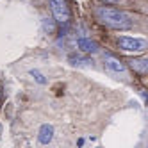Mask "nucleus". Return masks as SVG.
<instances>
[{
  "label": "nucleus",
  "mask_w": 148,
  "mask_h": 148,
  "mask_svg": "<svg viewBox=\"0 0 148 148\" xmlns=\"http://www.w3.org/2000/svg\"><path fill=\"white\" fill-rule=\"evenodd\" d=\"M105 68H107L111 73H116V75H123V73L127 71L123 62L120 59L112 57V56H105Z\"/></svg>",
  "instance_id": "4"
},
{
  "label": "nucleus",
  "mask_w": 148,
  "mask_h": 148,
  "mask_svg": "<svg viewBox=\"0 0 148 148\" xmlns=\"http://www.w3.org/2000/svg\"><path fill=\"white\" fill-rule=\"evenodd\" d=\"M118 47L123 52H145L148 43L143 38H129V36H121L118 38Z\"/></svg>",
  "instance_id": "3"
},
{
  "label": "nucleus",
  "mask_w": 148,
  "mask_h": 148,
  "mask_svg": "<svg viewBox=\"0 0 148 148\" xmlns=\"http://www.w3.org/2000/svg\"><path fill=\"white\" fill-rule=\"evenodd\" d=\"M50 11L57 23L66 25L70 22V7L66 4V0H50Z\"/></svg>",
  "instance_id": "2"
},
{
  "label": "nucleus",
  "mask_w": 148,
  "mask_h": 148,
  "mask_svg": "<svg viewBox=\"0 0 148 148\" xmlns=\"http://www.w3.org/2000/svg\"><path fill=\"white\" fill-rule=\"evenodd\" d=\"M30 75H32L39 84H45V79H43V75H41V73L39 71H36V70H32V71H30Z\"/></svg>",
  "instance_id": "9"
},
{
  "label": "nucleus",
  "mask_w": 148,
  "mask_h": 148,
  "mask_svg": "<svg viewBox=\"0 0 148 148\" xmlns=\"http://www.w3.org/2000/svg\"><path fill=\"white\" fill-rule=\"evenodd\" d=\"M52 139H54V127L52 125H43L39 129V134H38V141L41 145H48Z\"/></svg>",
  "instance_id": "7"
},
{
  "label": "nucleus",
  "mask_w": 148,
  "mask_h": 148,
  "mask_svg": "<svg viewBox=\"0 0 148 148\" xmlns=\"http://www.w3.org/2000/svg\"><path fill=\"white\" fill-rule=\"evenodd\" d=\"M95 16L100 23L107 25L111 29H118V30H123V29H130L134 25V20L130 14H127L121 9H116V7H107V5H100L97 7L95 11Z\"/></svg>",
  "instance_id": "1"
},
{
  "label": "nucleus",
  "mask_w": 148,
  "mask_h": 148,
  "mask_svg": "<svg viewBox=\"0 0 148 148\" xmlns=\"http://www.w3.org/2000/svg\"><path fill=\"white\" fill-rule=\"evenodd\" d=\"M77 48L80 52H84V54H95L98 50V45L88 38H80V39H77Z\"/></svg>",
  "instance_id": "5"
},
{
  "label": "nucleus",
  "mask_w": 148,
  "mask_h": 148,
  "mask_svg": "<svg viewBox=\"0 0 148 148\" xmlns=\"http://www.w3.org/2000/svg\"><path fill=\"white\" fill-rule=\"evenodd\" d=\"M129 64L134 71H137L139 75H146L148 71V59L146 57H137V59H130Z\"/></svg>",
  "instance_id": "6"
},
{
  "label": "nucleus",
  "mask_w": 148,
  "mask_h": 148,
  "mask_svg": "<svg viewBox=\"0 0 148 148\" xmlns=\"http://www.w3.org/2000/svg\"><path fill=\"white\" fill-rule=\"evenodd\" d=\"M100 2H103V4H118L120 0H100Z\"/></svg>",
  "instance_id": "10"
},
{
  "label": "nucleus",
  "mask_w": 148,
  "mask_h": 148,
  "mask_svg": "<svg viewBox=\"0 0 148 148\" xmlns=\"http://www.w3.org/2000/svg\"><path fill=\"white\" fill-rule=\"evenodd\" d=\"M0 102H2V84H0Z\"/></svg>",
  "instance_id": "11"
},
{
  "label": "nucleus",
  "mask_w": 148,
  "mask_h": 148,
  "mask_svg": "<svg viewBox=\"0 0 148 148\" xmlns=\"http://www.w3.org/2000/svg\"><path fill=\"white\" fill-rule=\"evenodd\" d=\"M56 20L54 18H43V30L48 34H54L56 32Z\"/></svg>",
  "instance_id": "8"
}]
</instances>
